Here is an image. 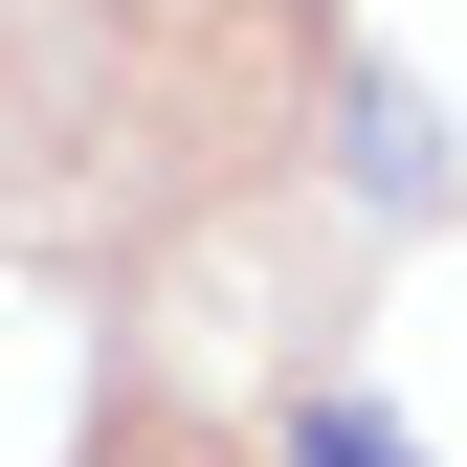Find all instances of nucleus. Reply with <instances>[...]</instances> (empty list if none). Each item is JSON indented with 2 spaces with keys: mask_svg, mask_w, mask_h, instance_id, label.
Masks as SVG:
<instances>
[{
  "mask_svg": "<svg viewBox=\"0 0 467 467\" xmlns=\"http://www.w3.org/2000/svg\"><path fill=\"white\" fill-rule=\"evenodd\" d=\"M289 467H400V445L357 423V400H312V423H289Z\"/></svg>",
  "mask_w": 467,
  "mask_h": 467,
  "instance_id": "f257e3e1",
  "label": "nucleus"
},
{
  "mask_svg": "<svg viewBox=\"0 0 467 467\" xmlns=\"http://www.w3.org/2000/svg\"><path fill=\"white\" fill-rule=\"evenodd\" d=\"M89 467H179V445H156V423H111V445H89Z\"/></svg>",
  "mask_w": 467,
  "mask_h": 467,
  "instance_id": "f03ea898",
  "label": "nucleus"
}]
</instances>
